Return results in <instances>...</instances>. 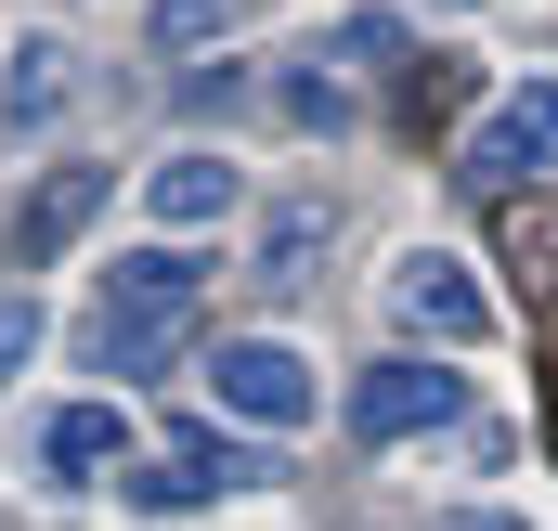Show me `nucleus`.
<instances>
[{"instance_id": "10", "label": "nucleus", "mask_w": 558, "mask_h": 531, "mask_svg": "<svg viewBox=\"0 0 558 531\" xmlns=\"http://www.w3.org/2000/svg\"><path fill=\"white\" fill-rule=\"evenodd\" d=\"M118 441H131L118 402H52V415H39V467H52V480H105Z\"/></svg>"}, {"instance_id": "2", "label": "nucleus", "mask_w": 558, "mask_h": 531, "mask_svg": "<svg viewBox=\"0 0 558 531\" xmlns=\"http://www.w3.org/2000/svg\"><path fill=\"white\" fill-rule=\"evenodd\" d=\"M390 311H403L416 337H441V350H481V337H494V298L468 285L454 247H403V260H390Z\"/></svg>"}, {"instance_id": "11", "label": "nucleus", "mask_w": 558, "mask_h": 531, "mask_svg": "<svg viewBox=\"0 0 558 531\" xmlns=\"http://www.w3.org/2000/svg\"><path fill=\"white\" fill-rule=\"evenodd\" d=\"M325 234H338V208H325V195H286L274 221H260V272H274V285H312Z\"/></svg>"}, {"instance_id": "17", "label": "nucleus", "mask_w": 558, "mask_h": 531, "mask_svg": "<svg viewBox=\"0 0 558 531\" xmlns=\"http://www.w3.org/2000/svg\"><path fill=\"white\" fill-rule=\"evenodd\" d=\"M441 13H468V0H441Z\"/></svg>"}, {"instance_id": "9", "label": "nucleus", "mask_w": 558, "mask_h": 531, "mask_svg": "<svg viewBox=\"0 0 558 531\" xmlns=\"http://www.w3.org/2000/svg\"><path fill=\"white\" fill-rule=\"evenodd\" d=\"M78 104V52L65 39H13V78H0V131H52Z\"/></svg>"}, {"instance_id": "13", "label": "nucleus", "mask_w": 558, "mask_h": 531, "mask_svg": "<svg viewBox=\"0 0 558 531\" xmlns=\"http://www.w3.org/2000/svg\"><path fill=\"white\" fill-rule=\"evenodd\" d=\"M26 350H39V298L13 285V298H0V376H26Z\"/></svg>"}, {"instance_id": "1", "label": "nucleus", "mask_w": 558, "mask_h": 531, "mask_svg": "<svg viewBox=\"0 0 558 531\" xmlns=\"http://www.w3.org/2000/svg\"><path fill=\"white\" fill-rule=\"evenodd\" d=\"M195 298H208V272L182 260V247H131V260L105 272V298H92V324H78V350H92V376H156L169 350H182V324H195Z\"/></svg>"}, {"instance_id": "4", "label": "nucleus", "mask_w": 558, "mask_h": 531, "mask_svg": "<svg viewBox=\"0 0 558 531\" xmlns=\"http://www.w3.org/2000/svg\"><path fill=\"white\" fill-rule=\"evenodd\" d=\"M208 390H221V415H247V428H299V415L325 402L286 337H221V350H208Z\"/></svg>"}, {"instance_id": "8", "label": "nucleus", "mask_w": 558, "mask_h": 531, "mask_svg": "<svg viewBox=\"0 0 558 531\" xmlns=\"http://www.w3.org/2000/svg\"><path fill=\"white\" fill-rule=\"evenodd\" d=\"M105 195H118V169H52V182L26 195V234H13V260H65V247L105 221Z\"/></svg>"}, {"instance_id": "15", "label": "nucleus", "mask_w": 558, "mask_h": 531, "mask_svg": "<svg viewBox=\"0 0 558 531\" xmlns=\"http://www.w3.org/2000/svg\"><path fill=\"white\" fill-rule=\"evenodd\" d=\"M338 52H351V65H390V52H403V26H390V13H351V26H338Z\"/></svg>"}, {"instance_id": "6", "label": "nucleus", "mask_w": 558, "mask_h": 531, "mask_svg": "<svg viewBox=\"0 0 558 531\" xmlns=\"http://www.w3.org/2000/svg\"><path fill=\"white\" fill-rule=\"evenodd\" d=\"M520 169H558V78H520L481 131H468V182H520Z\"/></svg>"}, {"instance_id": "7", "label": "nucleus", "mask_w": 558, "mask_h": 531, "mask_svg": "<svg viewBox=\"0 0 558 531\" xmlns=\"http://www.w3.org/2000/svg\"><path fill=\"white\" fill-rule=\"evenodd\" d=\"M143 208H156L169 234H208V221H234V208H247V169H234V156H208V143H182V156H156V169H143Z\"/></svg>"}, {"instance_id": "12", "label": "nucleus", "mask_w": 558, "mask_h": 531, "mask_svg": "<svg viewBox=\"0 0 558 531\" xmlns=\"http://www.w3.org/2000/svg\"><path fill=\"white\" fill-rule=\"evenodd\" d=\"M247 0H156V52H195V39H234Z\"/></svg>"}, {"instance_id": "14", "label": "nucleus", "mask_w": 558, "mask_h": 531, "mask_svg": "<svg viewBox=\"0 0 558 531\" xmlns=\"http://www.w3.org/2000/svg\"><path fill=\"white\" fill-rule=\"evenodd\" d=\"M274 104H286V118H299V131H338V118H351V104H338V78H286Z\"/></svg>"}, {"instance_id": "5", "label": "nucleus", "mask_w": 558, "mask_h": 531, "mask_svg": "<svg viewBox=\"0 0 558 531\" xmlns=\"http://www.w3.org/2000/svg\"><path fill=\"white\" fill-rule=\"evenodd\" d=\"M454 415H468V376H441V363H364L351 376V441H416Z\"/></svg>"}, {"instance_id": "16", "label": "nucleus", "mask_w": 558, "mask_h": 531, "mask_svg": "<svg viewBox=\"0 0 558 531\" xmlns=\"http://www.w3.org/2000/svg\"><path fill=\"white\" fill-rule=\"evenodd\" d=\"M428 531H520V519H481V506H454V519H428Z\"/></svg>"}, {"instance_id": "3", "label": "nucleus", "mask_w": 558, "mask_h": 531, "mask_svg": "<svg viewBox=\"0 0 558 531\" xmlns=\"http://www.w3.org/2000/svg\"><path fill=\"white\" fill-rule=\"evenodd\" d=\"M247 480H274L247 441H221V428H169V441L143 454L131 506H221V493H247Z\"/></svg>"}]
</instances>
